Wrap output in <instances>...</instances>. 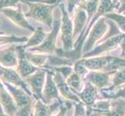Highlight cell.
<instances>
[{
    "label": "cell",
    "mask_w": 125,
    "mask_h": 116,
    "mask_svg": "<svg viewBox=\"0 0 125 116\" xmlns=\"http://www.w3.org/2000/svg\"><path fill=\"white\" fill-rule=\"evenodd\" d=\"M89 71L103 72H116L125 67V59L114 56H102L79 60Z\"/></svg>",
    "instance_id": "1"
},
{
    "label": "cell",
    "mask_w": 125,
    "mask_h": 116,
    "mask_svg": "<svg viewBox=\"0 0 125 116\" xmlns=\"http://www.w3.org/2000/svg\"><path fill=\"white\" fill-rule=\"evenodd\" d=\"M13 98L18 111L15 116H33L32 108L37 100L23 89L6 82H2Z\"/></svg>",
    "instance_id": "2"
},
{
    "label": "cell",
    "mask_w": 125,
    "mask_h": 116,
    "mask_svg": "<svg viewBox=\"0 0 125 116\" xmlns=\"http://www.w3.org/2000/svg\"><path fill=\"white\" fill-rule=\"evenodd\" d=\"M62 0H58L54 4H45L42 2H27L29 6L28 12L25 14L26 17H31L38 22L45 24L48 27H53V12Z\"/></svg>",
    "instance_id": "3"
},
{
    "label": "cell",
    "mask_w": 125,
    "mask_h": 116,
    "mask_svg": "<svg viewBox=\"0 0 125 116\" xmlns=\"http://www.w3.org/2000/svg\"><path fill=\"white\" fill-rule=\"evenodd\" d=\"M60 9L62 11L61 20V40L62 43V49L64 51H71L74 50V38H73V22L69 17L68 12L66 10L64 3H60Z\"/></svg>",
    "instance_id": "4"
},
{
    "label": "cell",
    "mask_w": 125,
    "mask_h": 116,
    "mask_svg": "<svg viewBox=\"0 0 125 116\" xmlns=\"http://www.w3.org/2000/svg\"><path fill=\"white\" fill-rule=\"evenodd\" d=\"M62 22L59 19L54 20L53 23L52 29L50 33H47V37L44 39L42 44L36 47L29 49V52H35L37 54H46V55H52L54 54L57 50V38L58 33L61 29Z\"/></svg>",
    "instance_id": "5"
},
{
    "label": "cell",
    "mask_w": 125,
    "mask_h": 116,
    "mask_svg": "<svg viewBox=\"0 0 125 116\" xmlns=\"http://www.w3.org/2000/svg\"><path fill=\"white\" fill-rule=\"evenodd\" d=\"M107 31H108V23L106 17L102 16L96 21L92 29H90L88 35L89 36L83 44L82 53L85 54L93 50L96 43L104 36Z\"/></svg>",
    "instance_id": "6"
},
{
    "label": "cell",
    "mask_w": 125,
    "mask_h": 116,
    "mask_svg": "<svg viewBox=\"0 0 125 116\" xmlns=\"http://www.w3.org/2000/svg\"><path fill=\"white\" fill-rule=\"evenodd\" d=\"M47 69L41 68L34 74L30 75L24 79L25 82L31 87L33 97L37 100L43 101V90L46 81Z\"/></svg>",
    "instance_id": "7"
},
{
    "label": "cell",
    "mask_w": 125,
    "mask_h": 116,
    "mask_svg": "<svg viewBox=\"0 0 125 116\" xmlns=\"http://www.w3.org/2000/svg\"><path fill=\"white\" fill-rule=\"evenodd\" d=\"M0 79L2 82H6L23 89L30 95L33 96L32 92L28 88V84L20 77L16 71L10 67H5L0 64Z\"/></svg>",
    "instance_id": "8"
},
{
    "label": "cell",
    "mask_w": 125,
    "mask_h": 116,
    "mask_svg": "<svg viewBox=\"0 0 125 116\" xmlns=\"http://www.w3.org/2000/svg\"><path fill=\"white\" fill-rule=\"evenodd\" d=\"M26 49L23 46L20 45L16 46V51L18 59V63L16 66V71L20 77L24 80L26 77L34 74L41 68H38L30 62L26 57Z\"/></svg>",
    "instance_id": "9"
},
{
    "label": "cell",
    "mask_w": 125,
    "mask_h": 116,
    "mask_svg": "<svg viewBox=\"0 0 125 116\" xmlns=\"http://www.w3.org/2000/svg\"><path fill=\"white\" fill-rule=\"evenodd\" d=\"M46 81L43 90V102L51 104L53 101H61L59 97V91L56 85L53 75L54 71L47 69Z\"/></svg>",
    "instance_id": "10"
},
{
    "label": "cell",
    "mask_w": 125,
    "mask_h": 116,
    "mask_svg": "<svg viewBox=\"0 0 125 116\" xmlns=\"http://www.w3.org/2000/svg\"><path fill=\"white\" fill-rule=\"evenodd\" d=\"M0 12L5 14L15 25L18 26L20 27L29 29L32 32L35 31V29L26 19V16L22 11V7H21L20 4H18L16 9H14L12 8H5L1 9Z\"/></svg>",
    "instance_id": "11"
},
{
    "label": "cell",
    "mask_w": 125,
    "mask_h": 116,
    "mask_svg": "<svg viewBox=\"0 0 125 116\" xmlns=\"http://www.w3.org/2000/svg\"><path fill=\"white\" fill-rule=\"evenodd\" d=\"M114 72L90 71L84 77L83 81H89L98 89L106 88L111 85V75Z\"/></svg>",
    "instance_id": "12"
},
{
    "label": "cell",
    "mask_w": 125,
    "mask_h": 116,
    "mask_svg": "<svg viewBox=\"0 0 125 116\" xmlns=\"http://www.w3.org/2000/svg\"><path fill=\"white\" fill-rule=\"evenodd\" d=\"M54 80L57 85V88L58 89L59 92L62 94V95L68 101H74L75 103H80L82 102L79 96L72 91V88L67 84L66 81L64 80V77L62 75L61 73L58 71L54 72L53 75Z\"/></svg>",
    "instance_id": "13"
},
{
    "label": "cell",
    "mask_w": 125,
    "mask_h": 116,
    "mask_svg": "<svg viewBox=\"0 0 125 116\" xmlns=\"http://www.w3.org/2000/svg\"><path fill=\"white\" fill-rule=\"evenodd\" d=\"M0 105L2 106L6 114L15 116L18 108L13 98L9 92L2 81H0Z\"/></svg>",
    "instance_id": "14"
},
{
    "label": "cell",
    "mask_w": 125,
    "mask_h": 116,
    "mask_svg": "<svg viewBox=\"0 0 125 116\" xmlns=\"http://www.w3.org/2000/svg\"><path fill=\"white\" fill-rule=\"evenodd\" d=\"M84 82L85 86L83 91L79 93L75 92V94L79 96L81 101L85 105L86 108H89L94 105L99 98L98 88L89 81H84Z\"/></svg>",
    "instance_id": "15"
},
{
    "label": "cell",
    "mask_w": 125,
    "mask_h": 116,
    "mask_svg": "<svg viewBox=\"0 0 125 116\" xmlns=\"http://www.w3.org/2000/svg\"><path fill=\"white\" fill-rule=\"evenodd\" d=\"M88 16L86 12L79 8V6H76L75 8V14L73 17V38L78 39L79 36L83 32L86 27L87 23Z\"/></svg>",
    "instance_id": "16"
},
{
    "label": "cell",
    "mask_w": 125,
    "mask_h": 116,
    "mask_svg": "<svg viewBox=\"0 0 125 116\" xmlns=\"http://www.w3.org/2000/svg\"><path fill=\"white\" fill-rule=\"evenodd\" d=\"M62 101H55L51 104H46L42 100H37L34 105L33 116H52L54 111L61 107Z\"/></svg>",
    "instance_id": "17"
},
{
    "label": "cell",
    "mask_w": 125,
    "mask_h": 116,
    "mask_svg": "<svg viewBox=\"0 0 125 116\" xmlns=\"http://www.w3.org/2000/svg\"><path fill=\"white\" fill-rule=\"evenodd\" d=\"M15 45H11L8 48L0 51V64L5 67L12 68L18 63Z\"/></svg>",
    "instance_id": "18"
},
{
    "label": "cell",
    "mask_w": 125,
    "mask_h": 116,
    "mask_svg": "<svg viewBox=\"0 0 125 116\" xmlns=\"http://www.w3.org/2000/svg\"><path fill=\"white\" fill-rule=\"evenodd\" d=\"M100 0H85L83 2H81L79 6H77L79 8L84 9L86 12V13H87L88 19H87V23H86L85 28L87 27V26L90 23L93 16L96 14L99 5H100Z\"/></svg>",
    "instance_id": "19"
},
{
    "label": "cell",
    "mask_w": 125,
    "mask_h": 116,
    "mask_svg": "<svg viewBox=\"0 0 125 116\" xmlns=\"http://www.w3.org/2000/svg\"><path fill=\"white\" fill-rule=\"evenodd\" d=\"M47 33H46L44 30H43L42 27H37L35 31L33 32V34L31 38L28 39V40L27 41L23 47L25 49L28 48V47H36L40 46L43 42H44V39L47 37Z\"/></svg>",
    "instance_id": "20"
},
{
    "label": "cell",
    "mask_w": 125,
    "mask_h": 116,
    "mask_svg": "<svg viewBox=\"0 0 125 116\" xmlns=\"http://www.w3.org/2000/svg\"><path fill=\"white\" fill-rule=\"evenodd\" d=\"M67 84L72 88L75 93L81 92L83 89V79L75 71L68 76V78L65 79Z\"/></svg>",
    "instance_id": "21"
},
{
    "label": "cell",
    "mask_w": 125,
    "mask_h": 116,
    "mask_svg": "<svg viewBox=\"0 0 125 116\" xmlns=\"http://www.w3.org/2000/svg\"><path fill=\"white\" fill-rule=\"evenodd\" d=\"M58 0H0V11L5 8L15 7L19 2H42L45 4H54Z\"/></svg>",
    "instance_id": "22"
},
{
    "label": "cell",
    "mask_w": 125,
    "mask_h": 116,
    "mask_svg": "<svg viewBox=\"0 0 125 116\" xmlns=\"http://www.w3.org/2000/svg\"><path fill=\"white\" fill-rule=\"evenodd\" d=\"M26 57L33 65L38 68H44L48 59V55L41 54H31V52H26Z\"/></svg>",
    "instance_id": "23"
},
{
    "label": "cell",
    "mask_w": 125,
    "mask_h": 116,
    "mask_svg": "<svg viewBox=\"0 0 125 116\" xmlns=\"http://www.w3.org/2000/svg\"><path fill=\"white\" fill-rule=\"evenodd\" d=\"M111 85L110 86V88L114 89L119 88L120 86L125 84V67L121 68L116 72H114L111 75Z\"/></svg>",
    "instance_id": "24"
},
{
    "label": "cell",
    "mask_w": 125,
    "mask_h": 116,
    "mask_svg": "<svg viewBox=\"0 0 125 116\" xmlns=\"http://www.w3.org/2000/svg\"><path fill=\"white\" fill-rule=\"evenodd\" d=\"M104 17L115 23V24L117 26L118 29H120L121 33H125V15L110 12V13L106 14Z\"/></svg>",
    "instance_id": "25"
},
{
    "label": "cell",
    "mask_w": 125,
    "mask_h": 116,
    "mask_svg": "<svg viewBox=\"0 0 125 116\" xmlns=\"http://www.w3.org/2000/svg\"><path fill=\"white\" fill-rule=\"evenodd\" d=\"M28 38L26 36H16L14 34H11L9 36H0V46L8 44H16V43L27 42Z\"/></svg>",
    "instance_id": "26"
},
{
    "label": "cell",
    "mask_w": 125,
    "mask_h": 116,
    "mask_svg": "<svg viewBox=\"0 0 125 116\" xmlns=\"http://www.w3.org/2000/svg\"><path fill=\"white\" fill-rule=\"evenodd\" d=\"M73 70H74V71L76 73V74H78L83 79H84L85 75L89 73V70L85 66H83L79 61H77L74 63Z\"/></svg>",
    "instance_id": "27"
},
{
    "label": "cell",
    "mask_w": 125,
    "mask_h": 116,
    "mask_svg": "<svg viewBox=\"0 0 125 116\" xmlns=\"http://www.w3.org/2000/svg\"><path fill=\"white\" fill-rule=\"evenodd\" d=\"M73 116H86L85 105L83 104V102L76 103Z\"/></svg>",
    "instance_id": "28"
},
{
    "label": "cell",
    "mask_w": 125,
    "mask_h": 116,
    "mask_svg": "<svg viewBox=\"0 0 125 116\" xmlns=\"http://www.w3.org/2000/svg\"><path fill=\"white\" fill-rule=\"evenodd\" d=\"M111 108H118L122 109L125 112V98H117V99L110 100Z\"/></svg>",
    "instance_id": "29"
},
{
    "label": "cell",
    "mask_w": 125,
    "mask_h": 116,
    "mask_svg": "<svg viewBox=\"0 0 125 116\" xmlns=\"http://www.w3.org/2000/svg\"><path fill=\"white\" fill-rule=\"evenodd\" d=\"M68 4V12L69 13H72L75 8L79 6L81 2H83L85 0H66Z\"/></svg>",
    "instance_id": "30"
},
{
    "label": "cell",
    "mask_w": 125,
    "mask_h": 116,
    "mask_svg": "<svg viewBox=\"0 0 125 116\" xmlns=\"http://www.w3.org/2000/svg\"><path fill=\"white\" fill-rule=\"evenodd\" d=\"M116 9H117L118 14H123L125 15V0H119Z\"/></svg>",
    "instance_id": "31"
},
{
    "label": "cell",
    "mask_w": 125,
    "mask_h": 116,
    "mask_svg": "<svg viewBox=\"0 0 125 116\" xmlns=\"http://www.w3.org/2000/svg\"><path fill=\"white\" fill-rule=\"evenodd\" d=\"M67 110H68V107L67 106L61 105V107H60V110H59V111L58 112V114H56L54 116H65Z\"/></svg>",
    "instance_id": "32"
},
{
    "label": "cell",
    "mask_w": 125,
    "mask_h": 116,
    "mask_svg": "<svg viewBox=\"0 0 125 116\" xmlns=\"http://www.w3.org/2000/svg\"><path fill=\"white\" fill-rule=\"evenodd\" d=\"M0 116H12V115H7V114H6V113H3L2 111H0Z\"/></svg>",
    "instance_id": "33"
},
{
    "label": "cell",
    "mask_w": 125,
    "mask_h": 116,
    "mask_svg": "<svg viewBox=\"0 0 125 116\" xmlns=\"http://www.w3.org/2000/svg\"><path fill=\"white\" fill-rule=\"evenodd\" d=\"M120 57H121L123 59H125V52L124 54H120Z\"/></svg>",
    "instance_id": "34"
},
{
    "label": "cell",
    "mask_w": 125,
    "mask_h": 116,
    "mask_svg": "<svg viewBox=\"0 0 125 116\" xmlns=\"http://www.w3.org/2000/svg\"><path fill=\"white\" fill-rule=\"evenodd\" d=\"M118 1H119V0H113V2H114V4L115 6H117Z\"/></svg>",
    "instance_id": "35"
},
{
    "label": "cell",
    "mask_w": 125,
    "mask_h": 116,
    "mask_svg": "<svg viewBox=\"0 0 125 116\" xmlns=\"http://www.w3.org/2000/svg\"><path fill=\"white\" fill-rule=\"evenodd\" d=\"M2 34H4V32H0V35H2Z\"/></svg>",
    "instance_id": "36"
},
{
    "label": "cell",
    "mask_w": 125,
    "mask_h": 116,
    "mask_svg": "<svg viewBox=\"0 0 125 116\" xmlns=\"http://www.w3.org/2000/svg\"><path fill=\"white\" fill-rule=\"evenodd\" d=\"M0 25H1V22H0Z\"/></svg>",
    "instance_id": "37"
}]
</instances>
